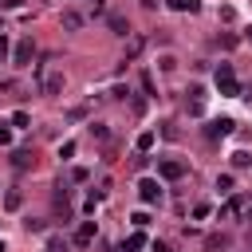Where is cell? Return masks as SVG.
<instances>
[{"label":"cell","instance_id":"8fae6325","mask_svg":"<svg viewBox=\"0 0 252 252\" xmlns=\"http://www.w3.org/2000/svg\"><path fill=\"white\" fill-rule=\"evenodd\" d=\"M228 244H232V240H228V236H224V232H220V236H217V232H213V236H209V240H205V248H209V252H228Z\"/></svg>","mask_w":252,"mask_h":252},{"label":"cell","instance_id":"ffe728a7","mask_svg":"<svg viewBox=\"0 0 252 252\" xmlns=\"http://www.w3.org/2000/svg\"><path fill=\"white\" fill-rule=\"evenodd\" d=\"M138 150H142V154H146V150H154V134H150V130H146V134H138Z\"/></svg>","mask_w":252,"mask_h":252},{"label":"cell","instance_id":"9a60e30c","mask_svg":"<svg viewBox=\"0 0 252 252\" xmlns=\"http://www.w3.org/2000/svg\"><path fill=\"white\" fill-rule=\"evenodd\" d=\"M91 138H94V142H106V138H110V130H106L102 122H91Z\"/></svg>","mask_w":252,"mask_h":252},{"label":"cell","instance_id":"4316f807","mask_svg":"<svg viewBox=\"0 0 252 252\" xmlns=\"http://www.w3.org/2000/svg\"><path fill=\"white\" fill-rule=\"evenodd\" d=\"M0 8H24V0H0Z\"/></svg>","mask_w":252,"mask_h":252},{"label":"cell","instance_id":"52a82bcc","mask_svg":"<svg viewBox=\"0 0 252 252\" xmlns=\"http://www.w3.org/2000/svg\"><path fill=\"white\" fill-rule=\"evenodd\" d=\"M94 232H98V228H94V220H83V224L75 228V236H71V240H75L79 248H87V244H94Z\"/></svg>","mask_w":252,"mask_h":252},{"label":"cell","instance_id":"7c38bea8","mask_svg":"<svg viewBox=\"0 0 252 252\" xmlns=\"http://www.w3.org/2000/svg\"><path fill=\"white\" fill-rule=\"evenodd\" d=\"M173 12H201V0H165Z\"/></svg>","mask_w":252,"mask_h":252},{"label":"cell","instance_id":"ac0fdd59","mask_svg":"<svg viewBox=\"0 0 252 252\" xmlns=\"http://www.w3.org/2000/svg\"><path fill=\"white\" fill-rule=\"evenodd\" d=\"M240 205H244V201H240V197H232V201L220 209V217H236V213H240Z\"/></svg>","mask_w":252,"mask_h":252},{"label":"cell","instance_id":"d6a6232c","mask_svg":"<svg viewBox=\"0 0 252 252\" xmlns=\"http://www.w3.org/2000/svg\"><path fill=\"white\" fill-rule=\"evenodd\" d=\"M0 32H4V28H0Z\"/></svg>","mask_w":252,"mask_h":252},{"label":"cell","instance_id":"2e32d148","mask_svg":"<svg viewBox=\"0 0 252 252\" xmlns=\"http://www.w3.org/2000/svg\"><path fill=\"white\" fill-rule=\"evenodd\" d=\"M232 165H236V169H248V165H252V154L236 150V154H232Z\"/></svg>","mask_w":252,"mask_h":252},{"label":"cell","instance_id":"1f68e13d","mask_svg":"<svg viewBox=\"0 0 252 252\" xmlns=\"http://www.w3.org/2000/svg\"><path fill=\"white\" fill-rule=\"evenodd\" d=\"M248 39H252V24H248Z\"/></svg>","mask_w":252,"mask_h":252},{"label":"cell","instance_id":"8992f818","mask_svg":"<svg viewBox=\"0 0 252 252\" xmlns=\"http://www.w3.org/2000/svg\"><path fill=\"white\" fill-rule=\"evenodd\" d=\"M232 130H236V122H232V118H213V122L205 126V134H209V138H228Z\"/></svg>","mask_w":252,"mask_h":252},{"label":"cell","instance_id":"44dd1931","mask_svg":"<svg viewBox=\"0 0 252 252\" xmlns=\"http://www.w3.org/2000/svg\"><path fill=\"white\" fill-rule=\"evenodd\" d=\"M217 189H220V193H232V173H220V177H217Z\"/></svg>","mask_w":252,"mask_h":252},{"label":"cell","instance_id":"5bb4252c","mask_svg":"<svg viewBox=\"0 0 252 252\" xmlns=\"http://www.w3.org/2000/svg\"><path fill=\"white\" fill-rule=\"evenodd\" d=\"M59 189H63V185H59ZM55 213H63V220L71 217V205H67V189H63V193H55Z\"/></svg>","mask_w":252,"mask_h":252},{"label":"cell","instance_id":"836d02e7","mask_svg":"<svg viewBox=\"0 0 252 252\" xmlns=\"http://www.w3.org/2000/svg\"><path fill=\"white\" fill-rule=\"evenodd\" d=\"M248 102H252V98H248Z\"/></svg>","mask_w":252,"mask_h":252},{"label":"cell","instance_id":"d6986e66","mask_svg":"<svg viewBox=\"0 0 252 252\" xmlns=\"http://www.w3.org/2000/svg\"><path fill=\"white\" fill-rule=\"evenodd\" d=\"M12 126H20V130H28V126H32V118H28L24 110H16V114H12Z\"/></svg>","mask_w":252,"mask_h":252},{"label":"cell","instance_id":"f546056e","mask_svg":"<svg viewBox=\"0 0 252 252\" xmlns=\"http://www.w3.org/2000/svg\"><path fill=\"white\" fill-rule=\"evenodd\" d=\"M142 4H146V8H154V4H158V0H142Z\"/></svg>","mask_w":252,"mask_h":252},{"label":"cell","instance_id":"4fadbf2b","mask_svg":"<svg viewBox=\"0 0 252 252\" xmlns=\"http://www.w3.org/2000/svg\"><path fill=\"white\" fill-rule=\"evenodd\" d=\"M63 28H67V32H79V28H83V16L67 8V12H63Z\"/></svg>","mask_w":252,"mask_h":252},{"label":"cell","instance_id":"30bf717a","mask_svg":"<svg viewBox=\"0 0 252 252\" xmlns=\"http://www.w3.org/2000/svg\"><path fill=\"white\" fill-rule=\"evenodd\" d=\"M138 248H146V232H130L122 240V252H138Z\"/></svg>","mask_w":252,"mask_h":252},{"label":"cell","instance_id":"603a6c76","mask_svg":"<svg viewBox=\"0 0 252 252\" xmlns=\"http://www.w3.org/2000/svg\"><path fill=\"white\" fill-rule=\"evenodd\" d=\"M67 248V240H59V236H47V252H63Z\"/></svg>","mask_w":252,"mask_h":252},{"label":"cell","instance_id":"f1b7e54d","mask_svg":"<svg viewBox=\"0 0 252 252\" xmlns=\"http://www.w3.org/2000/svg\"><path fill=\"white\" fill-rule=\"evenodd\" d=\"M91 4H94V12H102V0H91Z\"/></svg>","mask_w":252,"mask_h":252},{"label":"cell","instance_id":"4dcf8cb0","mask_svg":"<svg viewBox=\"0 0 252 252\" xmlns=\"http://www.w3.org/2000/svg\"><path fill=\"white\" fill-rule=\"evenodd\" d=\"M0 252H8V248H4V240H0Z\"/></svg>","mask_w":252,"mask_h":252},{"label":"cell","instance_id":"cb8c5ba5","mask_svg":"<svg viewBox=\"0 0 252 252\" xmlns=\"http://www.w3.org/2000/svg\"><path fill=\"white\" fill-rule=\"evenodd\" d=\"M158 67H161V71H173V67H177V59H173V55H161V59H158Z\"/></svg>","mask_w":252,"mask_h":252},{"label":"cell","instance_id":"e0dca14e","mask_svg":"<svg viewBox=\"0 0 252 252\" xmlns=\"http://www.w3.org/2000/svg\"><path fill=\"white\" fill-rule=\"evenodd\" d=\"M20 205H24V197H20V193H16V189H12V193H8V197H4V209H12V213H16V209H20Z\"/></svg>","mask_w":252,"mask_h":252},{"label":"cell","instance_id":"484cf974","mask_svg":"<svg viewBox=\"0 0 252 252\" xmlns=\"http://www.w3.org/2000/svg\"><path fill=\"white\" fill-rule=\"evenodd\" d=\"M0 146H12V130L8 126H0Z\"/></svg>","mask_w":252,"mask_h":252},{"label":"cell","instance_id":"ba28073f","mask_svg":"<svg viewBox=\"0 0 252 252\" xmlns=\"http://www.w3.org/2000/svg\"><path fill=\"white\" fill-rule=\"evenodd\" d=\"M12 165H16V169H32V165H35V154H32V150H12Z\"/></svg>","mask_w":252,"mask_h":252},{"label":"cell","instance_id":"9c48e42d","mask_svg":"<svg viewBox=\"0 0 252 252\" xmlns=\"http://www.w3.org/2000/svg\"><path fill=\"white\" fill-rule=\"evenodd\" d=\"M106 24H110V32H114V35H126V32H130L126 16H118V12H110V16H106Z\"/></svg>","mask_w":252,"mask_h":252},{"label":"cell","instance_id":"3957f363","mask_svg":"<svg viewBox=\"0 0 252 252\" xmlns=\"http://www.w3.org/2000/svg\"><path fill=\"white\" fill-rule=\"evenodd\" d=\"M158 173H161L165 181H177V177H185V161H177V158H161V161H158Z\"/></svg>","mask_w":252,"mask_h":252},{"label":"cell","instance_id":"6da1fadb","mask_svg":"<svg viewBox=\"0 0 252 252\" xmlns=\"http://www.w3.org/2000/svg\"><path fill=\"white\" fill-rule=\"evenodd\" d=\"M217 91L224 98H240V83L232 75V63H217Z\"/></svg>","mask_w":252,"mask_h":252},{"label":"cell","instance_id":"7402d4cb","mask_svg":"<svg viewBox=\"0 0 252 252\" xmlns=\"http://www.w3.org/2000/svg\"><path fill=\"white\" fill-rule=\"evenodd\" d=\"M209 213H213V205H209V201H201V205H193V217H197V220H205Z\"/></svg>","mask_w":252,"mask_h":252},{"label":"cell","instance_id":"277c9868","mask_svg":"<svg viewBox=\"0 0 252 252\" xmlns=\"http://www.w3.org/2000/svg\"><path fill=\"white\" fill-rule=\"evenodd\" d=\"M138 197H142L146 205H158V201H161V185H158L154 177H142V181H138Z\"/></svg>","mask_w":252,"mask_h":252},{"label":"cell","instance_id":"83f0119b","mask_svg":"<svg viewBox=\"0 0 252 252\" xmlns=\"http://www.w3.org/2000/svg\"><path fill=\"white\" fill-rule=\"evenodd\" d=\"M150 252H169V244H161V240H158V244H154Z\"/></svg>","mask_w":252,"mask_h":252},{"label":"cell","instance_id":"7a4b0ae2","mask_svg":"<svg viewBox=\"0 0 252 252\" xmlns=\"http://www.w3.org/2000/svg\"><path fill=\"white\" fill-rule=\"evenodd\" d=\"M39 91H43V94H59V91H63V71H47V67H43V71H39Z\"/></svg>","mask_w":252,"mask_h":252},{"label":"cell","instance_id":"5b68a950","mask_svg":"<svg viewBox=\"0 0 252 252\" xmlns=\"http://www.w3.org/2000/svg\"><path fill=\"white\" fill-rule=\"evenodd\" d=\"M32 55H35V43H32V39H20V43L12 47V63H16V67H28Z\"/></svg>","mask_w":252,"mask_h":252},{"label":"cell","instance_id":"d4e9b609","mask_svg":"<svg viewBox=\"0 0 252 252\" xmlns=\"http://www.w3.org/2000/svg\"><path fill=\"white\" fill-rule=\"evenodd\" d=\"M138 51H142V39H134V43H130V47H126V59H134V55H138ZM126 59H122V63H126Z\"/></svg>","mask_w":252,"mask_h":252}]
</instances>
